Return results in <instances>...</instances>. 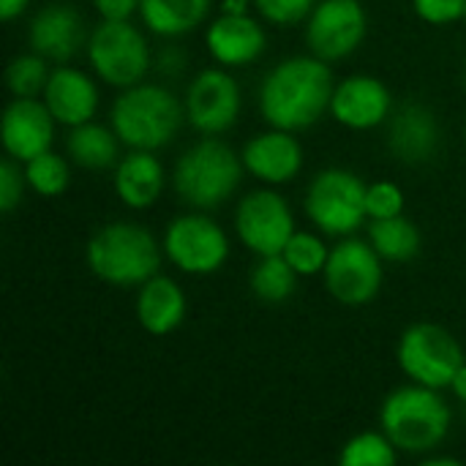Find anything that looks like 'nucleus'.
I'll use <instances>...</instances> for the list:
<instances>
[{
	"label": "nucleus",
	"instance_id": "1",
	"mask_svg": "<svg viewBox=\"0 0 466 466\" xmlns=\"http://www.w3.org/2000/svg\"><path fill=\"white\" fill-rule=\"evenodd\" d=\"M333 71L317 55H295L276 63L259 85V112L268 126L306 131L317 126L333 101Z\"/></svg>",
	"mask_w": 466,
	"mask_h": 466
},
{
	"label": "nucleus",
	"instance_id": "2",
	"mask_svg": "<svg viewBox=\"0 0 466 466\" xmlns=\"http://www.w3.org/2000/svg\"><path fill=\"white\" fill-rule=\"evenodd\" d=\"M164 246L137 221H112L96 229L85 246L90 273L109 287H142L161 268Z\"/></svg>",
	"mask_w": 466,
	"mask_h": 466
},
{
	"label": "nucleus",
	"instance_id": "3",
	"mask_svg": "<svg viewBox=\"0 0 466 466\" xmlns=\"http://www.w3.org/2000/svg\"><path fill=\"white\" fill-rule=\"evenodd\" d=\"M453 412L440 390L410 382L390 390L380 407V426L407 456L434 453L451 434Z\"/></svg>",
	"mask_w": 466,
	"mask_h": 466
},
{
	"label": "nucleus",
	"instance_id": "4",
	"mask_svg": "<svg viewBox=\"0 0 466 466\" xmlns=\"http://www.w3.org/2000/svg\"><path fill=\"white\" fill-rule=\"evenodd\" d=\"M183 123V101L169 87L153 82H139L120 90L109 112V126L128 150L156 153L175 139Z\"/></svg>",
	"mask_w": 466,
	"mask_h": 466
},
{
	"label": "nucleus",
	"instance_id": "5",
	"mask_svg": "<svg viewBox=\"0 0 466 466\" xmlns=\"http://www.w3.org/2000/svg\"><path fill=\"white\" fill-rule=\"evenodd\" d=\"M243 172V158L227 142L205 137L183 150L172 172V186L191 210L210 213L235 197Z\"/></svg>",
	"mask_w": 466,
	"mask_h": 466
},
{
	"label": "nucleus",
	"instance_id": "6",
	"mask_svg": "<svg viewBox=\"0 0 466 466\" xmlns=\"http://www.w3.org/2000/svg\"><path fill=\"white\" fill-rule=\"evenodd\" d=\"M366 191L369 183L360 175L341 167H330L311 177L303 197V210L322 235L350 238L369 218Z\"/></svg>",
	"mask_w": 466,
	"mask_h": 466
},
{
	"label": "nucleus",
	"instance_id": "7",
	"mask_svg": "<svg viewBox=\"0 0 466 466\" xmlns=\"http://www.w3.org/2000/svg\"><path fill=\"white\" fill-rule=\"evenodd\" d=\"M85 52L93 74L117 90L145 82L153 66L150 44L131 19H101L90 30Z\"/></svg>",
	"mask_w": 466,
	"mask_h": 466
},
{
	"label": "nucleus",
	"instance_id": "8",
	"mask_svg": "<svg viewBox=\"0 0 466 466\" xmlns=\"http://www.w3.org/2000/svg\"><path fill=\"white\" fill-rule=\"evenodd\" d=\"M399 369L410 382L445 390L453 385L459 369L466 363L459 339L437 322L410 325L396 344Z\"/></svg>",
	"mask_w": 466,
	"mask_h": 466
},
{
	"label": "nucleus",
	"instance_id": "9",
	"mask_svg": "<svg viewBox=\"0 0 466 466\" xmlns=\"http://www.w3.org/2000/svg\"><path fill=\"white\" fill-rule=\"evenodd\" d=\"M161 246L164 257L188 276H213L229 259V238L208 210L175 216L164 229Z\"/></svg>",
	"mask_w": 466,
	"mask_h": 466
},
{
	"label": "nucleus",
	"instance_id": "10",
	"mask_svg": "<svg viewBox=\"0 0 466 466\" xmlns=\"http://www.w3.org/2000/svg\"><path fill=\"white\" fill-rule=\"evenodd\" d=\"M382 257L369 240L358 238H341L328 257V265L322 270L325 289L333 300L341 306H366L371 303L382 289Z\"/></svg>",
	"mask_w": 466,
	"mask_h": 466
},
{
	"label": "nucleus",
	"instance_id": "11",
	"mask_svg": "<svg viewBox=\"0 0 466 466\" xmlns=\"http://www.w3.org/2000/svg\"><path fill=\"white\" fill-rule=\"evenodd\" d=\"M235 232L254 257L281 254L295 235V216L276 188L248 191L235 208Z\"/></svg>",
	"mask_w": 466,
	"mask_h": 466
},
{
	"label": "nucleus",
	"instance_id": "12",
	"mask_svg": "<svg viewBox=\"0 0 466 466\" xmlns=\"http://www.w3.org/2000/svg\"><path fill=\"white\" fill-rule=\"evenodd\" d=\"M369 33V14L360 0H317L306 19L309 52L325 63L347 60Z\"/></svg>",
	"mask_w": 466,
	"mask_h": 466
},
{
	"label": "nucleus",
	"instance_id": "13",
	"mask_svg": "<svg viewBox=\"0 0 466 466\" xmlns=\"http://www.w3.org/2000/svg\"><path fill=\"white\" fill-rule=\"evenodd\" d=\"M240 85L224 66L199 71L188 82L183 98L186 123L202 137H221L224 131H229L240 117Z\"/></svg>",
	"mask_w": 466,
	"mask_h": 466
},
{
	"label": "nucleus",
	"instance_id": "14",
	"mask_svg": "<svg viewBox=\"0 0 466 466\" xmlns=\"http://www.w3.org/2000/svg\"><path fill=\"white\" fill-rule=\"evenodd\" d=\"M385 145L407 167L429 164L442 145L440 117L420 101H404L393 106L385 123Z\"/></svg>",
	"mask_w": 466,
	"mask_h": 466
},
{
	"label": "nucleus",
	"instance_id": "15",
	"mask_svg": "<svg viewBox=\"0 0 466 466\" xmlns=\"http://www.w3.org/2000/svg\"><path fill=\"white\" fill-rule=\"evenodd\" d=\"M393 112V93L380 76L352 74L336 82L330 117L350 131H371L388 123Z\"/></svg>",
	"mask_w": 466,
	"mask_h": 466
},
{
	"label": "nucleus",
	"instance_id": "16",
	"mask_svg": "<svg viewBox=\"0 0 466 466\" xmlns=\"http://www.w3.org/2000/svg\"><path fill=\"white\" fill-rule=\"evenodd\" d=\"M55 126L57 120L44 104V98H11L0 120V139L5 156L25 164L38 153L52 150Z\"/></svg>",
	"mask_w": 466,
	"mask_h": 466
},
{
	"label": "nucleus",
	"instance_id": "17",
	"mask_svg": "<svg viewBox=\"0 0 466 466\" xmlns=\"http://www.w3.org/2000/svg\"><path fill=\"white\" fill-rule=\"evenodd\" d=\"M87 27L82 14L71 3H46L35 11L27 27L30 49L49 63H68L87 46Z\"/></svg>",
	"mask_w": 466,
	"mask_h": 466
},
{
	"label": "nucleus",
	"instance_id": "18",
	"mask_svg": "<svg viewBox=\"0 0 466 466\" xmlns=\"http://www.w3.org/2000/svg\"><path fill=\"white\" fill-rule=\"evenodd\" d=\"M243 167L251 177L268 183V186H281L289 183L300 175L303 169V145L295 137V131L284 128H268L254 134L243 150H240Z\"/></svg>",
	"mask_w": 466,
	"mask_h": 466
},
{
	"label": "nucleus",
	"instance_id": "19",
	"mask_svg": "<svg viewBox=\"0 0 466 466\" xmlns=\"http://www.w3.org/2000/svg\"><path fill=\"white\" fill-rule=\"evenodd\" d=\"M205 46L218 66L243 68L262 57L268 35L257 16L221 11L205 30Z\"/></svg>",
	"mask_w": 466,
	"mask_h": 466
},
{
	"label": "nucleus",
	"instance_id": "20",
	"mask_svg": "<svg viewBox=\"0 0 466 466\" xmlns=\"http://www.w3.org/2000/svg\"><path fill=\"white\" fill-rule=\"evenodd\" d=\"M41 98L49 106V112L55 115L57 126H66V128L93 120L98 112V104H101L93 76L68 63H57L52 68Z\"/></svg>",
	"mask_w": 466,
	"mask_h": 466
},
{
	"label": "nucleus",
	"instance_id": "21",
	"mask_svg": "<svg viewBox=\"0 0 466 466\" xmlns=\"http://www.w3.org/2000/svg\"><path fill=\"white\" fill-rule=\"evenodd\" d=\"M112 186L128 210H147L161 199L167 172L153 150H128L112 169Z\"/></svg>",
	"mask_w": 466,
	"mask_h": 466
},
{
	"label": "nucleus",
	"instance_id": "22",
	"mask_svg": "<svg viewBox=\"0 0 466 466\" xmlns=\"http://www.w3.org/2000/svg\"><path fill=\"white\" fill-rule=\"evenodd\" d=\"M188 314V300L183 287L169 279L156 273L147 279L139 292H137V319L145 333L150 336H169L175 333Z\"/></svg>",
	"mask_w": 466,
	"mask_h": 466
},
{
	"label": "nucleus",
	"instance_id": "23",
	"mask_svg": "<svg viewBox=\"0 0 466 466\" xmlns=\"http://www.w3.org/2000/svg\"><path fill=\"white\" fill-rule=\"evenodd\" d=\"M120 145L123 142L115 134V128L96 123V120L68 128V137H66L68 161L87 172L115 169V164L120 161Z\"/></svg>",
	"mask_w": 466,
	"mask_h": 466
},
{
	"label": "nucleus",
	"instance_id": "24",
	"mask_svg": "<svg viewBox=\"0 0 466 466\" xmlns=\"http://www.w3.org/2000/svg\"><path fill=\"white\" fill-rule=\"evenodd\" d=\"M210 5L213 0H142L139 16L153 35L180 38L208 19Z\"/></svg>",
	"mask_w": 466,
	"mask_h": 466
},
{
	"label": "nucleus",
	"instance_id": "25",
	"mask_svg": "<svg viewBox=\"0 0 466 466\" xmlns=\"http://www.w3.org/2000/svg\"><path fill=\"white\" fill-rule=\"evenodd\" d=\"M369 243L377 248V254L385 262L404 265L412 262L420 254V229L415 221H410L404 213L393 218H374L369 224Z\"/></svg>",
	"mask_w": 466,
	"mask_h": 466
},
{
	"label": "nucleus",
	"instance_id": "26",
	"mask_svg": "<svg viewBox=\"0 0 466 466\" xmlns=\"http://www.w3.org/2000/svg\"><path fill=\"white\" fill-rule=\"evenodd\" d=\"M298 279L300 276L292 270L284 254H270V257H257V265L251 268V276H248V287L257 300L268 306H279L295 295Z\"/></svg>",
	"mask_w": 466,
	"mask_h": 466
},
{
	"label": "nucleus",
	"instance_id": "27",
	"mask_svg": "<svg viewBox=\"0 0 466 466\" xmlns=\"http://www.w3.org/2000/svg\"><path fill=\"white\" fill-rule=\"evenodd\" d=\"M25 180H27V188L44 199H55L60 194H66L68 183H71V167L68 161L55 153V150H46V153H38L35 158L25 161Z\"/></svg>",
	"mask_w": 466,
	"mask_h": 466
},
{
	"label": "nucleus",
	"instance_id": "28",
	"mask_svg": "<svg viewBox=\"0 0 466 466\" xmlns=\"http://www.w3.org/2000/svg\"><path fill=\"white\" fill-rule=\"evenodd\" d=\"M399 461V448L390 437L380 431H360L341 445L339 464L341 466H393Z\"/></svg>",
	"mask_w": 466,
	"mask_h": 466
},
{
	"label": "nucleus",
	"instance_id": "29",
	"mask_svg": "<svg viewBox=\"0 0 466 466\" xmlns=\"http://www.w3.org/2000/svg\"><path fill=\"white\" fill-rule=\"evenodd\" d=\"M49 74H52L49 60L30 49L25 55H16L5 66V87L11 90L14 98H41Z\"/></svg>",
	"mask_w": 466,
	"mask_h": 466
},
{
	"label": "nucleus",
	"instance_id": "30",
	"mask_svg": "<svg viewBox=\"0 0 466 466\" xmlns=\"http://www.w3.org/2000/svg\"><path fill=\"white\" fill-rule=\"evenodd\" d=\"M284 259L292 265V270L298 276H322L325 265H328V257H330V248L325 243L322 235L317 232H303V229H295V235L289 238V243L284 246Z\"/></svg>",
	"mask_w": 466,
	"mask_h": 466
},
{
	"label": "nucleus",
	"instance_id": "31",
	"mask_svg": "<svg viewBox=\"0 0 466 466\" xmlns=\"http://www.w3.org/2000/svg\"><path fill=\"white\" fill-rule=\"evenodd\" d=\"M407 205L404 191L393 183V180H377L369 186L366 191V210H369V221L374 218H393L401 216Z\"/></svg>",
	"mask_w": 466,
	"mask_h": 466
},
{
	"label": "nucleus",
	"instance_id": "32",
	"mask_svg": "<svg viewBox=\"0 0 466 466\" xmlns=\"http://www.w3.org/2000/svg\"><path fill=\"white\" fill-rule=\"evenodd\" d=\"M27 180H25V167L22 161L5 156L0 161V213H14L25 197Z\"/></svg>",
	"mask_w": 466,
	"mask_h": 466
},
{
	"label": "nucleus",
	"instance_id": "33",
	"mask_svg": "<svg viewBox=\"0 0 466 466\" xmlns=\"http://www.w3.org/2000/svg\"><path fill=\"white\" fill-rule=\"evenodd\" d=\"M317 0H254V8L270 25H298L306 22Z\"/></svg>",
	"mask_w": 466,
	"mask_h": 466
},
{
	"label": "nucleus",
	"instance_id": "34",
	"mask_svg": "<svg viewBox=\"0 0 466 466\" xmlns=\"http://www.w3.org/2000/svg\"><path fill=\"white\" fill-rule=\"evenodd\" d=\"M415 14L429 25H453L466 16V0H412Z\"/></svg>",
	"mask_w": 466,
	"mask_h": 466
},
{
	"label": "nucleus",
	"instance_id": "35",
	"mask_svg": "<svg viewBox=\"0 0 466 466\" xmlns=\"http://www.w3.org/2000/svg\"><path fill=\"white\" fill-rule=\"evenodd\" d=\"M142 0H93V8L101 19H131L139 14Z\"/></svg>",
	"mask_w": 466,
	"mask_h": 466
},
{
	"label": "nucleus",
	"instance_id": "36",
	"mask_svg": "<svg viewBox=\"0 0 466 466\" xmlns=\"http://www.w3.org/2000/svg\"><path fill=\"white\" fill-rule=\"evenodd\" d=\"M158 68H161L167 76L180 74V71L186 68V55H183V49H177V46H167V49H161Z\"/></svg>",
	"mask_w": 466,
	"mask_h": 466
},
{
	"label": "nucleus",
	"instance_id": "37",
	"mask_svg": "<svg viewBox=\"0 0 466 466\" xmlns=\"http://www.w3.org/2000/svg\"><path fill=\"white\" fill-rule=\"evenodd\" d=\"M30 0H0V19L3 22H14L27 11Z\"/></svg>",
	"mask_w": 466,
	"mask_h": 466
},
{
	"label": "nucleus",
	"instance_id": "38",
	"mask_svg": "<svg viewBox=\"0 0 466 466\" xmlns=\"http://www.w3.org/2000/svg\"><path fill=\"white\" fill-rule=\"evenodd\" d=\"M254 8V0H221V11L229 14H248Z\"/></svg>",
	"mask_w": 466,
	"mask_h": 466
},
{
	"label": "nucleus",
	"instance_id": "39",
	"mask_svg": "<svg viewBox=\"0 0 466 466\" xmlns=\"http://www.w3.org/2000/svg\"><path fill=\"white\" fill-rule=\"evenodd\" d=\"M451 390L456 393V399H459V401H464L466 404V363L459 369V374H456V380H453Z\"/></svg>",
	"mask_w": 466,
	"mask_h": 466
},
{
	"label": "nucleus",
	"instance_id": "40",
	"mask_svg": "<svg viewBox=\"0 0 466 466\" xmlns=\"http://www.w3.org/2000/svg\"><path fill=\"white\" fill-rule=\"evenodd\" d=\"M461 461L453 456H423V466H459Z\"/></svg>",
	"mask_w": 466,
	"mask_h": 466
},
{
	"label": "nucleus",
	"instance_id": "41",
	"mask_svg": "<svg viewBox=\"0 0 466 466\" xmlns=\"http://www.w3.org/2000/svg\"><path fill=\"white\" fill-rule=\"evenodd\" d=\"M464 147H466V126H464Z\"/></svg>",
	"mask_w": 466,
	"mask_h": 466
},
{
	"label": "nucleus",
	"instance_id": "42",
	"mask_svg": "<svg viewBox=\"0 0 466 466\" xmlns=\"http://www.w3.org/2000/svg\"><path fill=\"white\" fill-rule=\"evenodd\" d=\"M464 19H466V16H464Z\"/></svg>",
	"mask_w": 466,
	"mask_h": 466
}]
</instances>
